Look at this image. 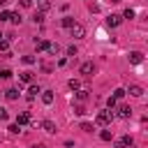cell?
I'll return each mask as SVG.
<instances>
[{
	"instance_id": "1",
	"label": "cell",
	"mask_w": 148,
	"mask_h": 148,
	"mask_svg": "<svg viewBox=\"0 0 148 148\" xmlns=\"http://www.w3.org/2000/svg\"><path fill=\"white\" fill-rule=\"evenodd\" d=\"M97 125H111V120H113V111L111 109H104V111H99L97 113Z\"/></svg>"
},
{
	"instance_id": "2",
	"label": "cell",
	"mask_w": 148,
	"mask_h": 148,
	"mask_svg": "<svg viewBox=\"0 0 148 148\" xmlns=\"http://www.w3.org/2000/svg\"><path fill=\"white\" fill-rule=\"evenodd\" d=\"M69 35H72L74 39H83V37H86V28H83L81 23H74V25L69 28Z\"/></svg>"
},
{
	"instance_id": "3",
	"label": "cell",
	"mask_w": 148,
	"mask_h": 148,
	"mask_svg": "<svg viewBox=\"0 0 148 148\" xmlns=\"http://www.w3.org/2000/svg\"><path fill=\"white\" fill-rule=\"evenodd\" d=\"M116 148H134V139H132L130 134H123V136L118 139V143H116Z\"/></svg>"
},
{
	"instance_id": "4",
	"label": "cell",
	"mask_w": 148,
	"mask_h": 148,
	"mask_svg": "<svg viewBox=\"0 0 148 148\" xmlns=\"http://www.w3.org/2000/svg\"><path fill=\"white\" fill-rule=\"evenodd\" d=\"M120 23H123V16H120V14H109V16H106V25H109V28H118Z\"/></svg>"
},
{
	"instance_id": "5",
	"label": "cell",
	"mask_w": 148,
	"mask_h": 148,
	"mask_svg": "<svg viewBox=\"0 0 148 148\" xmlns=\"http://www.w3.org/2000/svg\"><path fill=\"white\" fill-rule=\"evenodd\" d=\"M92 72H95V65H92V62H83V65L79 67V74H81V76H86V79H88V76H92Z\"/></svg>"
},
{
	"instance_id": "6",
	"label": "cell",
	"mask_w": 148,
	"mask_h": 148,
	"mask_svg": "<svg viewBox=\"0 0 148 148\" xmlns=\"http://www.w3.org/2000/svg\"><path fill=\"white\" fill-rule=\"evenodd\" d=\"M125 92H130L132 97H141V95H143V88H141L139 83H130V88H127Z\"/></svg>"
},
{
	"instance_id": "7",
	"label": "cell",
	"mask_w": 148,
	"mask_h": 148,
	"mask_svg": "<svg viewBox=\"0 0 148 148\" xmlns=\"http://www.w3.org/2000/svg\"><path fill=\"white\" fill-rule=\"evenodd\" d=\"M39 127H42L44 132H49V134H56V130H58L53 120H42V123H39Z\"/></svg>"
},
{
	"instance_id": "8",
	"label": "cell",
	"mask_w": 148,
	"mask_h": 148,
	"mask_svg": "<svg viewBox=\"0 0 148 148\" xmlns=\"http://www.w3.org/2000/svg\"><path fill=\"white\" fill-rule=\"evenodd\" d=\"M116 111H118V118H130V116H132V109H130V104H120Z\"/></svg>"
},
{
	"instance_id": "9",
	"label": "cell",
	"mask_w": 148,
	"mask_h": 148,
	"mask_svg": "<svg viewBox=\"0 0 148 148\" xmlns=\"http://www.w3.org/2000/svg\"><path fill=\"white\" fill-rule=\"evenodd\" d=\"M53 99H56V95H53V90H42V102L49 106V104H53Z\"/></svg>"
},
{
	"instance_id": "10",
	"label": "cell",
	"mask_w": 148,
	"mask_h": 148,
	"mask_svg": "<svg viewBox=\"0 0 148 148\" xmlns=\"http://www.w3.org/2000/svg\"><path fill=\"white\" fill-rule=\"evenodd\" d=\"M28 123H32V118H30V113H28V111H23V113H18V116H16V125H28Z\"/></svg>"
},
{
	"instance_id": "11",
	"label": "cell",
	"mask_w": 148,
	"mask_h": 148,
	"mask_svg": "<svg viewBox=\"0 0 148 148\" xmlns=\"http://www.w3.org/2000/svg\"><path fill=\"white\" fill-rule=\"evenodd\" d=\"M130 62H132V65H139V62H143V53H139V51H132V53H130Z\"/></svg>"
},
{
	"instance_id": "12",
	"label": "cell",
	"mask_w": 148,
	"mask_h": 148,
	"mask_svg": "<svg viewBox=\"0 0 148 148\" xmlns=\"http://www.w3.org/2000/svg\"><path fill=\"white\" fill-rule=\"evenodd\" d=\"M39 92H42V88L35 86V83H30V88H28V99H35V95H39Z\"/></svg>"
},
{
	"instance_id": "13",
	"label": "cell",
	"mask_w": 148,
	"mask_h": 148,
	"mask_svg": "<svg viewBox=\"0 0 148 148\" xmlns=\"http://www.w3.org/2000/svg\"><path fill=\"white\" fill-rule=\"evenodd\" d=\"M5 97H7V99H12V102H14V99H18V90H16V88H7V90H5Z\"/></svg>"
},
{
	"instance_id": "14",
	"label": "cell",
	"mask_w": 148,
	"mask_h": 148,
	"mask_svg": "<svg viewBox=\"0 0 148 148\" xmlns=\"http://www.w3.org/2000/svg\"><path fill=\"white\" fill-rule=\"evenodd\" d=\"M76 92V99L79 102H86L88 99V88H79V90H74Z\"/></svg>"
},
{
	"instance_id": "15",
	"label": "cell",
	"mask_w": 148,
	"mask_h": 148,
	"mask_svg": "<svg viewBox=\"0 0 148 148\" xmlns=\"http://www.w3.org/2000/svg\"><path fill=\"white\" fill-rule=\"evenodd\" d=\"M35 46H37V51H46V49H49V42H46V39H39V42L35 39Z\"/></svg>"
},
{
	"instance_id": "16",
	"label": "cell",
	"mask_w": 148,
	"mask_h": 148,
	"mask_svg": "<svg viewBox=\"0 0 148 148\" xmlns=\"http://www.w3.org/2000/svg\"><path fill=\"white\" fill-rule=\"evenodd\" d=\"M67 86H69V90H79V88H81V81H79V79H69Z\"/></svg>"
},
{
	"instance_id": "17",
	"label": "cell",
	"mask_w": 148,
	"mask_h": 148,
	"mask_svg": "<svg viewBox=\"0 0 148 148\" xmlns=\"http://www.w3.org/2000/svg\"><path fill=\"white\" fill-rule=\"evenodd\" d=\"M99 139H102V141H111V139H113L111 130H102V132H99Z\"/></svg>"
},
{
	"instance_id": "18",
	"label": "cell",
	"mask_w": 148,
	"mask_h": 148,
	"mask_svg": "<svg viewBox=\"0 0 148 148\" xmlns=\"http://www.w3.org/2000/svg\"><path fill=\"white\" fill-rule=\"evenodd\" d=\"M60 23H62V25H65V28H72V25H74V23H76V21H74V18H72V16H62V21H60Z\"/></svg>"
},
{
	"instance_id": "19",
	"label": "cell",
	"mask_w": 148,
	"mask_h": 148,
	"mask_svg": "<svg viewBox=\"0 0 148 148\" xmlns=\"http://www.w3.org/2000/svg\"><path fill=\"white\" fill-rule=\"evenodd\" d=\"M21 81L23 83H32V72H21Z\"/></svg>"
},
{
	"instance_id": "20",
	"label": "cell",
	"mask_w": 148,
	"mask_h": 148,
	"mask_svg": "<svg viewBox=\"0 0 148 148\" xmlns=\"http://www.w3.org/2000/svg\"><path fill=\"white\" fill-rule=\"evenodd\" d=\"M116 106H118V99H116V97H113V95H111V97H109V99H106V109H111V111H113V109H116Z\"/></svg>"
},
{
	"instance_id": "21",
	"label": "cell",
	"mask_w": 148,
	"mask_h": 148,
	"mask_svg": "<svg viewBox=\"0 0 148 148\" xmlns=\"http://www.w3.org/2000/svg\"><path fill=\"white\" fill-rule=\"evenodd\" d=\"M9 21H12V23H21V21H23V16H21L18 12H12V16H9Z\"/></svg>"
},
{
	"instance_id": "22",
	"label": "cell",
	"mask_w": 148,
	"mask_h": 148,
	"mask_svg": "<svg viewBox=\"0 0 148 148\" xmlns=\"http://www.w3.org/2000/svg\"><path fill=\"white\" fill-rule=\"evenodd\" d=\"M32 21L35 23H44V12H35L32 14Z\"/></svg>"
},
{
	"instance_id": "23",
	"label": "cell",
	"mask_w": 148,
	"mask_h": 148,
	"mask_svg": "<svg viewBox=\"0 0 148 148\" xmlns=\"http://www.w3.org/2000/svg\"><path fill=\"white\" fill-rule=\"evenodd\" d=\"M125 95H127V92H125V88H116V90H113V97H116V99H123Z\"/></svg>"
},
{
	"instance_id": "24",
	"label": "cell",
	"mask_w": 148,
	"mask_h": 148,
	"mask_svg": "<svg viewBox=\"0 0 148 148\" xmlns=\"http://www.w3.org/2000/svg\"><path fill=\"white\" fill-rule=\"evenodd\" d=\"M46 51H49V53H53V56H56V53H58V51H60V46H58V44H53V42H49V49H46Z\"/></svg>"
},
{
	"instance_id": "25",
	"label": "cell",
	"mask_w": 148,
	"mask_h": 148,
	"mask_svg": "<svg viewBox=\"0 0 148 148\" xmlns=\"http://www.w3.org/2000/svg\"><path fill=\"white\" fill-rule=\"evenodd\" d=\"M7 130H9V134H18V132H21V125H16V123H12V125H9Z\"/></svg>"
},
{
	"instance_id": "26",
	"label": "cell",
	"mask_w": 148,
	"mask_h": 148,
	"mask_svg": "<svg viewBox=\"0 0 148 148\" xmlns=\"http://www.w3.org/2000/svg\"><path fill=\"white\" fill-rule=\"evenodd\" d=\"M74 113H76V116H83V113H86V106H83V104H76V106H74Z\"/></svg>"
},
{
	"instance_id": "27",
	"label": "cell",
	"mask_w": 148,
	"mask_h": 148,
	"mask_svg": "<svg viewBox=\"0 0 148 148\" xmlns=\"http://www.w3.org/2000/svg\"><path fill=\"white\" fill-rule=\"evenodd\" d=\"M0 51H9V39H0Z\"/></svg>"
},
{
	"instance_id": "28",
	"label": "cell",
	"mask_w": 148,
	"mask_h": 148,
	"mask_svg": "<svg viewBox=\"0 0 148 148\" xmlns=\"http://www.w3.org/2000/svg\"><path fill=\"white\" fill-rule=\"evenodd\" d=\"M123 18H134V9H130V7H127V9L123 12Z\"/></svg>"
},
{
	"instance_id": "29",
	"label": "cell",
	"mask_w": 148,
	"mask_h": 148,
	"mask_svg": "<svg viewBox=\"0 0 148 148\" xmlns=\"http://www.w3.org/2000/svg\"><path fill=\"white\" fill-rule=\"evenodd\" d=\"M81 130H83V132H92V123H86V120H83V123H81Z\"/></svg>"
},
{
	"instance_id": "30",
	"label": "cell",
	"mask_w": 148,
	"mask_h": 148,
	"mask_svg": "<svg viewBox=\"0 0 148 148\" xmlns=\"http://www.w3.org/2000/svg\"><path fill=\"white\" fill-rule=\"evenodd\" d=\"M76 53H79V51H76V46H74V44H72V46H67V56H72V58H74Z\"/></svg>"
},
{
	"instance_id": "31",
	"label": "cell",
	"mask_w": 148,
	"mask_h": 148,
	"mask_svg": "<svg viewBox=\"0 0 148 148\" xmlns=\"http://www.w3.org/2000/svg\"><path fill=\"white\" fill-rule=\"evenodd\" d=\"M21 60H23V62H25V65H32V62H35V56H23V58H21Z\"/></svg>"
},
{
	"instance_id": "32",
	"label": "cell",
	"mask_w": 148,
	"mask_h": 148,
	"mask_svg": "<svg viewBox=\"0 0 148 148\" xmlns=\"http://www.w3.org/2000/svg\"><path fill=\"white\" fill-rule=\"evenodd\" d=\"M12 76V69H0V79H9Z\"/></svg>"
},
{
	"instance_id": "33",
	"label": "cell",
	"mask_w": 148,
	"mask_h": 148,
	"mask_svg": "<svg viewBox=\"0 0 148 148\" xmlns=\"http://www.w3.org/2000/svg\"><path fill=\"white\" fill-rule=\"evenodd\" d=\"M9 118V113H7V109L5 106H0V120H7Z\"/></svg>"
},
{
	"instance_id": "34",
	"label": "cell",
	"mask_w": 148,
	"mask_h": 148,
	"mask_svg": "<svg viewBox=\"0 0 148 148\" xmlns=\"http://www.w3.org/2000/svg\"><path fill=\"white\" fill-rule=\"evenodd\" d=\"M9 16H12V12H0V21H9Z\"/></svg>"
},
{
	"instance_id": "35",
	"label": "cell",
	"mask_w": 148,
	"mask_h": 148,
	"mask_svg": "<svg viewBox=\"0 0 148 148\" xmlns=\"http://www.w3.org/2000/svg\"><path fill=\"white\" fill-rule=\"evenodd\" d=\"M51 9V2L49 0H42V12H49Z\"/></svg>"
},
{
	"instance_id": "36",
	"label": "cell",
	"mask_w": 148,
	"mask_h": 148,
	"mask_svg": "<svg viewBox=\"0 0 148 148\" xmlns=\"http://www.w3.org/2000/svg\"><path fill=\"white\" fill-rule=\"evenodd\" d=\"M21 7H32V0H18Z\"/></svg>"
},
{
	"instance_id": "37",
	"label": "cell",
	"mask_w": 148,
	"mask_h": 148,
	"mask_svg": "<svg viewBox=\"0 0 148 148\" xmlns=\"http://www.w3.org/2000/svg\"><path fill=\"white\" fill-rule=\"evenodd\" d=\"M88 9H90V12H99V7H97L95 2H90V5H88Z\"/></svg>"
},
{
	"instance_id": "38",
	"label": "cell",
	"mask_w": 148,
	"mask_h": 148,
	"mask_svg": "<svg viewBox=\"0 0 148 148\" xmlns=\"http://www.w3.org/2000/svg\"><path fill=\"white\" fill-rule=\"evenodd\" d=\"M32 148H44V143H35V146H32Z\"/></svg>"
},
{
	"instance_id": "39",
	"label": "cell",
	"mask_w": 148,
	"mask_h": 148,
	"mask_svg": "<svg viewBox=\"0 0 148 148\" xmlns=\"http://www.w3.org/2000/svg\"><path fill=\"white\" fill-rule=\"evenodd\" d=\"M0 37H2V35H0Z\"/></svg>"
}]
</instances>
